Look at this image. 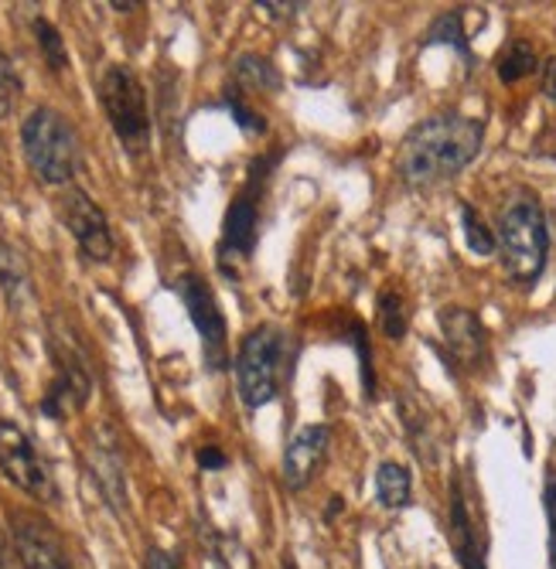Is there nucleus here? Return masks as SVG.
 <instances>
[{"mask_svg": "<svg viewBox=\"0 0 556 569\" xmlns=\"http://www.w3.org/2000/svg\"><path fill=\"white\" fill-rule=\"evenodd\" d=\"M485 143V123L465 113H440L417 123L399 143L396 171L414 188L458 178Z\"/></svg>", "mask_w": 556, "mask_h": 569, "instance_id": "1", "label": "nucleus"}, {"mask_svg": "<svg viewBox=\"0 0 556 569\" xmlns=\"http://www.w3.org/2000/svg\"><path fill=\"white\" fill-rule=\"evenodd\" d=\"M498 252L513 283L529 287L539 280L549 252V226L543 204L533 194H516L498 216Z\"/></svg>", "mask_w": 556, "mask_h": 569, "instance_id": "2", "label": "nucleus"}, {"mask_svg": "<svg viewBox=\"0 0 556 569\" xmlns=\"http://www.w3.org/2000/svg\"><path fill=\"white\" fill-rule=\"evenodd\" d=\"M287 331L277 325L252 328L236 355V382L246 409H260L277 399L287 379Z\"/></svg>", "mask_w": 556, "mask_h": 569, "instance_id": "3", "label": "nucleus"}, {"mask_svg": "<svg viewBox=\"0 0 556 569\" xmlns=\"http://www.w3.org/2000/svg\"><path fill=\"white\" fill-rule=\"evenodd\" d=\"M21 147L28 168L44 184H69L79 164V143L69 120L48 107H38L21 123Z\"/></svg>", "mask_w": 556, "mask_h": 569, "instance_id": "4", "label": "nucleus"}, {"mask_svg": "<svg viewBox=\"0 0 556 569\" xmlns=\"http://www.w3.org/2000/svg\"><path fill=\"white\" fill-rule=\"evenodd\" d=\"M99 102H103L107 120L120 143L130 153H143L150 147V110L143 82L127 66H110L99 79Z\"/></svg>", "mask_w": 556, "mask_h": 569, "instance_id": "5", "label": "nucleus"}, {"mask_svg": "<svg viewBox=\"0 0 556 569\" xmlns=\"http://www.w3.org/2000/svg\"><path fill=\"white\" fill-rule=\"evenodd\" d=\"M185 310H188V318L201 338V355H206V366L212 372L226 369L229 366V331H226V318H222V310H219V300L212 293V287L201 280L198 273H185L178 277L175 283Z\"/></svg>", "mask_w": 556, "mask_h": 569, "instance_id": "6", "label": "nucleus"}, {"mask_svg": "<svg viewBox=\"0 0 556 569\" xmlns=\"http://www.w3.org/2000/svg\"><path fill=\"white\" fill-rule=\"evenodd\" d=\"M277 158L252 164L246 188L232 198L226 222H222V242H219V263L222 267H226V260H249L252 249H257V239H260V184H264L267 171L277 164Z\"/></svg>", "mask_w": 556, "mask_h": 569, "instance_id": "7", "label": "nucleus"}, {"mask_svg": "<svg viewBox=\"0 0 556 569\" xmlns=\"http://www.w3.org/2000/svg\"><path fill=\"white\" fill-rule=\"evenodd\" d=\"M59 216L66 222V229L72 232V239L79 242L82 256L92 263H110L113 260V232L110 222L103 216V209L82 191V188H66L59 198Z\"/></svg>", "mask_w": 556, "mask_h": 569, "instance_id": "8", "label": "nucleus"}, {"mask_svg": "<svg viewBox=\"0 0 556 569\" xmlns=\"http://www.w3.org/2000/svg\"><path fill=\"white\" fill-rule=\"evenodd\" d=\"M0 471L8 475L11 485H18L24 495L38 498V501L56 498L52 475H48V468L41 463L28 433L11 420H0Z\"/></svg>", "mask_w": 556, "mask_h": 569, "instance_id": "9", "label": "nucleus"}, {"mask_svg": "<svg viewBox=\"0 0 556 569\" xmlns=\"http://www.w3.org/2000/svg\"><path fill=\"white\" fill-rule=\"evenodd\" d=\"M11 536L24 569H76L59 532L31 511L11 515Z\"/></svg>", "mask_w": 556, "mask_h": 569, "instance_id": "10", "label": "nucleus"}, {"mask_svg": "<svg viewBox=\"0 0 556 569\" xmlns=\"http://www.w3.org/2000/svg\"><path fill=\"white\" fill-rule=\"evenodd\" d=\"M328 443H331V427L325 423H311L294 433V440L284 450V485L290 491H305L315 481L328 453Z\"/></svg>", "mask_w": 556, "mask_h": 569, "instance_id": "11", "label": "nucleus"}, {"mask_svg": "<svg viewBox=\"0 0 556 569\" xmlns=\"http://www.w3.org/2000/svg\"><path fill=\"white\" fill-rule=\"evenodd\" d=\"M440 335L450 348V355L461 361V366L475 369L485 358V328L471 315L468 307H444L440 310Z\"/></svg>", "mask_w": 556, "mask_h": 569, "instance_id": "12", "label": "nucleus"}, {"mask_svg": "<svg viewBox=\"0 0 556 569\" xmlns=\"http://www.w3.org/2000/svg\"><path fill=\"white\" fill-rule=\"evenodd\" d=\"M450 542H454V552H458L461 569H488L485 539L475 529V519H471L468 501L461 495V485L450 488Z\"/></svg>", "mask_w": 556, "mask_h": 569, "instance_id": "13", "label": "nucleus"}, {"mask_svg": "<svg viewBox=\"0 0 556 569\" xmlns=\"http://www.w3.org/2000/svg\"><path fill=\"white\" fill-rule=\"evenodd\" d=\"M0 290L11 310H21L31 300V273L18 246L0 242Z\"/></svg>", "mask_w": 556, "mask_h": 569, "instance_id": "14", "label": "nucleus"}, {"mask_svg": "<svg viewBox=\"0 0 556 569\" xmlns=\"http://www.w3.org/2000/svg\"><path fill=\"white\" fill-rule=\"evenodd\" d=\"M89 463H92V478H96V485H99V488H103V495H107L110 508L123 511V505H127V488H123V468H120V457H117L110 447H103V443H92V450H89Z\"/></svg>", "mask_w": 556, "mask_h": 569, "instance_id": "15", "label": "nucleus"}, {"mask_svg": "<svg viewBox=\"0 0 556 569\" xmlns=\"http://www.w3.org/2000/svg\"><path fill=\"white\" fill-rule=\"evenodd\" d=\"M376 495H379L383 508H407L414 498L410 471L396 460H383L379 471H376Z\"/></svg>", "mask_w": 556, "mask_h": 569, "instance_id": "16", "label": "nucleus"}, {"mask_svg": "<svg viewBox=\"0 0 556 569\" xmlns=\"http://www.w3.org/2000/svg\"><path fill=\"white\" fill-rule=\"evenodd\" d=\"M536 48L526 41V38H516V41H509V48L502 51L498 56V79L502 82H519V79H526V76H533L536 72Z\"/></svg>", "mask_w": 556, "mask_h": 569, "instance_id": "17", "label": "nucleus"}, {"mask_svg": "<svg viewBox=\"0 0 556 569\" xmlns=\"http://www.w3.org/2000/svg\"><path fill=\"white\" fill-rule=\"evenodd\" d=\"M236 79L257 92H274L280 89V72L274 69L270 59L264 56H239L236 59Z\"/></svg>", "mask_w": 556, "mask_h": 569, "instance_id": "18", "label": "nucleus"}, {"mask_svg": "<svg viewBox=\"0 0 556 569\" xmlns=\"http://www.w3.org/2000/svg\"><path fill=\"white\" fill-rule=\"evenodd\" d=\"M31 31H34V41H38L41 56H44V66L52 72H66L69 69V51H66V41H62L59 28L52 21H44V18H34Z\"/></svg>", "mask_w": 556, "mask_h": 569, "instance_id": "19", "label": "nucleus"}, {"mask_svg": "<svg viewBox=\"0 0 556 569\" xmlns=\"http://www.w3.org/2000/svg\"><path fill=\"white\" fill-rule=\"evenodd\" d=\"M461 229H465V242L475 256H492L498 249V236L481 222V216L471 209V204H461Z\"/></svg>", "mask_w": 556, "mask_h": 569, "instance_id": "20", "label": "nucleus"}, {"mask_svg": "<svg viewBox=\"0 0 556 569\" xmlns=\"http://www.w3.org/2000/svg\"><path fill=\"white\" fill-rule=\"evenodd\" d=\"M379 325L393 341H399L403 335H407V303H403V297L396 290L379 293Z\"/></svg>", "mask_w": 556, "mask_h": 569, "instance_id": "21", "label": "nucleus"}, {"mask_svg": "<svg viewBox=\"0 0 556 569\" xmlns=\"http://www.w3.org/2000/svg\"><path fill=\"white\" fill-rule=\"evenodd\" d=\"M21 99V76L14 69V62L0 51V123H4Z\"/></svg>", "mask_w": 556, "mask_h": 569, "instance_id": "22", "label": "nucleus"}, {"mask_svg": "<svg viewBox=\"0 0 556 569\" xmlns=\"http://www.w3.org/2000/svg\"><path fill=\"white\" fill-rule=\"evenodd\" d=\"M427 41H430V44H434V41H444V44H454V48H461V51H465L461 14H458V11H447L444 18H437L434 28H430V34H427Z\"/></svg>", "mask_w": 556, "mask_h": 569, "instance_id": "23", "label": "nucleus"}, {"mask_svg": "<svg viewBox=\"0 0 556 569\" xmlns=\"http://www.w3.org/2000/svg\"><path fill=\"white\" fill-rule=\"evenodd\" d=\"M226 102H229V113L236 117V123H239L246 133H264V130H267V123H264L257 113H252L239 96H232V92H229V96H226Z\"/></svg>", "mask_w": 556, "mask_h": 569, "instance_id": "24", "label": "nucleus"}, {"mask_svg": "<svg viewBox=\"0 0 556 569\" xmlns=\"http://www.w3.org/2000/svg\"><path fill=\"white\" fill-rule=\"evenodd\" d=\"M543 501H546V522H549V559H553V569H556V475L546 478Z\"/></svg>", "mask_w": 556, "mask_h": 569, "instance_id": "25", "label": "nucleus"}, {"mask_svg": "<svg viewBox=\"0 0 556 569\" xmlns=\"http://www.w3.org/2000/svg\"><path fill=\"white\" fill-rule=\"evenodd\" d=\"M198 463H201V468H209V471H216V468H226V453L219 450V447H201L198 450Z\"/></svg>", "mask_w": 556, "mask_h": 569, "instance_id": "26", "label": "nucleus"}, {"mask_svg": "<svg viewBox=\"0 0 556 569\" xmlns=\"http://www.w3.org/2000/svg\"><path fill=\"white\" fill-rule=\"evenodd\" d=\"M147 569H181L168 552H161V549H150L147 552Z\"/></svg>", "mask_w": 556, "mask_h": 569, "instance_id": "27", "label": "nucleus"}, {"mask_svg": "<svg viewBox=\"0 0 556 569\" xmlns=\"http://www.w3.org/2000/svg\"><path fill=\"white\" fill-rule=\"evenodd\" d=\"M543 92L556 102V59H549L543 66Z\"/></svg>", "mask_w": 556, "mask_h": 569, "instance_id": "28", "label": "nucleus"}, {"mask_svg": "<svg viewBox=\"0 0 556 569\" xmlns=\"http://www.w3.org/2000/svg\"><path fill=\"white\" fill-rule=\"evenodd\" d=\"M137 8H140V4H120V0H113V11H123V14H127V11H137Z\"/></svg>", "mask_w": 556, "mask_h": 569, "instance_id": "29", "label": "nucleus"}, {"mask_svg": "<svg viewBox=\"0 0 556 569\" xmlns=\"http://www.w3.org/2000/svg\"><path fill=\"white\" fill-rule=\"evenodd\" d=\"M280 569H297V562H294V556H290V552L284 556V562H280Z\"/></svg>", "mask_w": 556, "mask_h": 569, "instance_id": "30", "label": "nucleus"}]
</instances>
